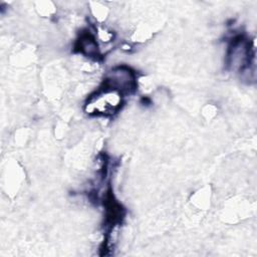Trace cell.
<instances>
[{
	"instance_id": "cell-1",
	"label": "cell",
	"mask_w": 257,
	"mask_h": 257,
	"mask_svg": "<svg viewBox=\"0 0 257 257\" xmlns=\"http://www.w3.org/2000/svg\"><path fill=\"white\" fill-rule=\"evenodd\" d=\"M121 102L122 94L120 92L103 86L87 98L84 110L89 115L109 116L120 108Z\"/></svg>"
},
{
	"instance_id": "cell-2",
	"label": "cell",
	"mask_w": 257,
	"mask_h": 257,
	"mask_svg": "<svg viewBox=\"0 0 257 257\" xmlns=\"http://www.w3.org/2000/svg\"><path fill=\"white\" fill-rule=\"evenodd\" d=\"M103 86L112 88L121 94L131 93L137 88V75L127 66H116L106 74Z\"/></svg>"
},
{
	"instance_id": "cell-3",
	"label": "cell",
	"mask_w": 257,
	"mask_h": 257,
	"mask_svg": "<svg viewBox=\"0 0 257 257\" xmlns=\"http://www.w3.org/2000/svg\"><path fill=\"white\" fill-rule=\"evenodd\" d=\"M250 42L243 36L235 37L228 49V65L233 70L242 71L251 63Z\"/></svg>"
},
{
	"instance_id": "cell-4",
	"label": "cell",
	"mask_w": 257,
	"mask_h": 257,
	"mask_svg": "<svg viewBox=\"0 0 257 257\" xmlns=\"http://www.w3.org/2000/svg\"><path fill=\"white\" fill-rule=\"evenodd\" d=\"M77 48L79 52L86 56L93 57L98 55V46L96 40L90 33H82L77 40Z\"/></svg>"
}]
</instances>
